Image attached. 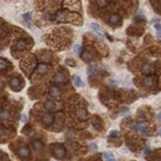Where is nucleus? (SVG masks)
<instances>
[{"instance_id": "27", "label": "nucleus", "mask_w": 161, "mask_h": 161, "mask_svg": "<svg viewBox=\"0 0 161 161\" xmlns=\"http://www.w3.org/2000/svg\"><path fill=\"white\" fill-rule=\"evenodd\" d=\"M66 63H67L68 65L71 66V67H74V66H75V61H74V60H72V59H66Z\"/></svg>"}, {"instance_id": "34", "label": "nucleus", "mask_w": 161, "mask_h": 161, "mask_svg": "<svg viewBox=\"0 0 161 161\" xmlns=\"http://www.w3.org/2000/svg\"><path fill=\"white\" fill-rule=\"evenodd\" d=\"M20 120H21V121L22 122H26L27 121V117H26V115L25 114H23L21 116V117H20Z\"/></svg>"}, {"instance_id": "2", "label": "nucleus", "mask_w": 161, "mask_h": 161, "mask_svg": "<svg viewBox=\"0 0 161 161\" xmlns=\"http://www.w3.org/2000/svg\"><path fill=\"white\" fill-rule=\"evenodd\" d=\"M10 86L13 90L14 91H19L21 88V82L19 78L17 77H13L10 80Z\"/></svg>"}, {"instance_id": "11", "label": "nucleus", "mask_w": 161, "mask_h": 161, "mask_svg": "<svg viewBox=\"0 0 161 161\" xmlns=\"http://www.w3.org/2000/svg\"><path fill=\"white\" fill-rule=\"evenodd\" d=\"M154 84V77H148L143 81V85L146 88H151Z\"/></svg>"}, {"instance_id": "22", "label": "nucleus", "mask_w": 161, "mask_h": 161, "mask_svg": "<svg viewBox=\"0 0 161 161\" xmlns=\"http://www.w3.org/2000/svg\"><path fill=\"white\" fill-rule=\"evenodd\" d=\"M97 5L100 7V8H103L105 7L106 5H107L108 4V0H95Z\"/></svg>"}, {"instance_id": "1", "label": "nucleus", "mask_w": 161, "mask_h": 161, "mask_svg": "<svg viewBox=\"0 0 161 161\" xmlns=\"http://www.w3.org/2000/svg\"><path fill=\"white\" fill-rule=\"evenodd\" d=\"M52 155L57 159H62L66 156V149L61 145H55L52 147Z\"/></svg>"}, {"instance_id": "19", "label": "nucleus", "mask_w": 161, "mask_h": 161, "mask_svg": "<svg viewBox=\"0 0 161 161\" xmlns=\"http://www.w3.org/2000/svg\"><path fill=\"white\" fill-rule=\"evenodd\" d=\"M26 47V42L25 40H20L17 45H16V48L18 51H23Z\"/></svg>"}, {"instance_id": "29", "label": "nucleus", "mask_w": 161, "mask_h": 161, "mask_svg": "<svg viewBox=\"0 0 161 161\" xmlns=\"http://www.w3.org/2000/svg\"><path fill=\"white\" fill-rule=\"evenodd\" d=\"M5 33H6V29L4 27L0 26V37L3 36L5 34Z\"/></svg>"}, {"instance_id": "15", "label": "nucleus", "mask_w": 161, "mask_h": 161, "mask_svg": "<svg viewBox=\"0 0 161 161\" xmlns=\"http://www.w3.org/2000/svg\"><path fill=\"white\" fill-rule=\"evenodd\" d=\"M74 84L77 87H84V83L81 80L80 77L78 75L74 76Z\"/></svg>"}, {"instance_id": "3", "label": "nucleus", "mask_w": 161, "mask_h": 161, "mask_svg": "<svg viewBox=\"0 0 161 161\" xmlns=\"http://www.w3.org/2000/svg\"><path fill=\"white\" fill-rule=\"evenodd\" d=\"M76 116L80 120H86L88 118V114L84 108H79L76 111Z\"/></svg>"}, {"instance_id": "26", "label": "nucleus", "mask_w": 161, "mask_h": 161, "mask_svg": "<svg viewBox=\"0 0 161 161\" xmlns=\"http://www.w3.org/2000/svg\"><path fill=\"white\" fill-rule=\"evenodd\" d=\"M0 160H8V155L2 151H0Z\"/></svg>"}, {"instance_id": "16", "label": "nucleus", "mask_w": 161, "mask_h": 161, "mask_svg": "<svg viewBox=\"0 0 161 161\" xmlns=\"http://www.w3.org/2000/svg\"><path fill=\"white\" fill-rule=\"evenodd\" d=\"M32 146L35 150H40L43 148V144L40 140H35L32 142Z\"/></svg>"}, {"instance_id": "13", "label": "nucleus", "mask_w": 161, "mask_h": 161, "mask_svg": "<svg viewBox=\"0 0 161 161\" xmlns=\"http://www.w3.org/2000/svg\"><path fill=\"white\" fill-rule=\"evenodd\" d=\"M45 108L48 111H53L55 109L56 105L52 100H47L45 103Z\"/></svg>"}, {"instance_id": "32", "label": "nucleus", "mask_w": 161, "mask_h": 161, "mask_svg": "<svg viewBox=\"0 0 161 161\" xmlns=\"http://www.w3.org/2000/svg\"><path fill=\"white\" fill-rule=\"evenodd\" d=\"M4 134H5V128L0 126V137H2Z\"/></svg>"}, {"instance_id": "5", "label": "nucleus", "mask_w": 161, "mask_h": 161, "mask_svg": "<svg viewBox=\"0 0 161 161\" xmlns=\"http://www.w3.org/2000/svg\"><path fill=\"white\" fill-rule=\"evenodd\" d=\"M18 154L23 158H26L30 155V151L27 147H22L18 150Z\"/></svg>"}, {"instance_id": "24", "label": "nucleus", "mask_w": 161, "mask_h": 161, "mask_svg": "<svg viewBox=\"0 0 161 161\" xmlns=\"http://www.w3.org/2000/svg\"><path fill=\"white\" fill-rule=\"evenodd\" d=\"M96 70L95 68H93L92 67H89L88 68H87V74L89 75V76H94V75H95L96 74Z\"/></svg>"}, {"instance_id": "12", "label": "nucleus", "mask_w": 161, "mask_h": 161, "mask_svg": "<svg viewBox=\"0 0 161 161\" xmlns=\"http://www.w3.org/2000/svg\"><path fill=\"white\" fill-rule=\"evenodd\" d=\"M37 72L40 74H46L47 71H48V67L45 64L41 63V64L38 65V66L37 68Z\"/></svg>"}, {"instance_id": "36", "label": "nucleus", "mask_w": 161, "mask_h": 161, "mask_svg": "<svg viewBox=\"0 0 161 161\" xmlns=\"http://www.w3.org/2000/svg\"><path fill=\"white\" fill-rule=\"evenodd\" d=\"M158 134H159V135H160V137H161V128H160V130H159V131H158Z\"/></svg>"}, {"instance_id": "18", "label": "nucleus", "mask_w": 161, "mask_h": 161, "mask_svg": "<svg viewBox=\"0 0 161 161\" xmlns=\"http://www.w3.org/2000/svg\"><path fill=\"white\" fill-rule=\"evenodd\" d=\"M120 22V17L118 15H112L110 16V22L112 25H118Z\"/></svg>"}, {"instance_id": "30", "label": "nucleus", "mask_w": 161, "mask_h": 161, "mask_svg": "<svg viewBox=\"0 0 161 161\" xmlns=\"http://www.w3.org/2000/svg\"><path fill=\"white\" fill-rule=\"evenodd\" d=\"M121 113L122 114H128L129 113V109L126 108V107H124V108H122V110H121Z\"/></svg>"}, {"instance_id": "28", "label": "nucleus", "mask_w": 161, "mask_h": 161, "mask_svg": "<svg viewBox=\"0 0 161 161\" xmlns=\"http://www.w3.org/2000/svg\"><path fill=\"white\" fill-rule=\"evenodd\" d=\"M118 135H119V131H116V130H113V131H111L110 133V137L112 138L116 137Z\"/></svg>"}, {"instance_id": "8", "label": "nucleus", "mask_w": 161, "mask_h": 161, "mask_svg": "<svg viewBox=\"0 0 161 161\" xmlns=\"http://www.w3.org/2000/svg\"><path fill=\"white\" fill-rule=\"evenodd\" d=\"M65 75H64V74L63 73H62V72H60V71H59L56 74H55V81L56 82H58V83H60V82H64L65 81Z\"/></svg>"}, {"instance_id": "10", "label": "nucleus", "mask_w": 161, "mask_h": 161, "mask_svg": "<svg viewBox=\"0 0 161 161\" xmlns=\"http://www.w3.org/2000/svg\"><path fill=\"white\" fill-rule=\"evenodd\" d=\"M9 67V62H8L6 59L0 58V72L6 70Z\"/></svg>"}, {"instance_id": "21", "label": "nucleus", "mask_w": 161, "mask_h": 161, "mask_svg": "<svg viewBox=\"0 0 161 161\" xmlns=\"http://www.w3.org/2000/svg\"><path fill=\"white\" fill-rule=\"evenodd\" d=\"M23 19L25 22V23L28 25V26H31V13H26L23 15Z\"/></svg>"}, {"instance_id": "31", "label": "nucleus", "mask_w": 161, "mask_h": 161, "mask_svg": "<svg viewBox=\"0 0 161 161\" xmlns=\"http://www.w3.org/2000/svg\"><path fill=\"white\" fill-rule=\"evenodd\" d=\"M80 46L78 45V44H76V45H75L74 46V51L75 52V53H78L79 51H80Z\"/></svg>"}, {"instance_id": "14", "label": "nucleus", "mask_w": 161, "mask_h": 161, "mask_svg": "<svg viewBox=\"0 0 161 161\" xmlns=\"http://www.w3.org/2000/svg\"><path fill=\"white\" fill-rule=\"evenodd\" d=\"M49 93L54 97H58L60 95V91L57 87H51L49 88Z\"/></svg>"}, {"instance_id": "33", "label": "nucleus", "mask_w": 161, "mask_h": 161, "mask_svg": "<svg viewBox=\"0 0 161 161\" xmlns=\"http://www.w3.org/2000/svg\"><path fill=\"white\" fill-rule=\"evenodd\" d=\"M109 83H110V85H116L118 84L117 81L114 80H112V79L109 80Z\"/></svg>"}, {"instance_id": "4", "label": "nucleus", "mask_w": 161, "mask_h": 161, "mask_svg": "<svg viewBox=\"0 0 161 161\" xmlns=\"http://www.w3.org/2000/svg\"><path fill=\"white\" fill-rule=\"evenodd\" d=\"M53 120H54V117L53 116L49 114H45L42 117V121L44 124H46L47 126H49L51 125L52 123H53Z\"/></svg>"}, {"instance_id": "6", "label": "nucleus", "mask_w": 161, "mask_h": 161, "mask_svg": "<svg viewBox=\"0 0 161 161\" xmlns=\"http://www.w3.org/2000/svg\"><path fill=\"white\" fill-rule=\"evenodd\" d=\"M136 129L139 131L140 133H142V134H146V135H147V134L149 133V131H148V128L146 126V124H144V123H139L137 125H136Z\"/></svg>"}, {"instance_id": "25", "label": "nucleus", "mask_w": 161, "mask_h": 161, "mask_svg": "<svg viewBox=\"0 0 161 161\" xmlns=\"http://www.w3.org/2000/svg\"><path fill=\"white\" fill-rule=\"evenodd\" d=\"M90 28H92V30H94V31H99V30L100 29V26H99V25L95 22L91 23V25H90Z\"/></svg>"}, {"instance_id": "7", "label": "nucleus", "mask_w": 161, "mask_h": 161, "mask_svg": "<svg viewBox=\"0 0 161 161\" xmlns=\"http://www.w3.org/2000/svg\"><path fill=\"white\" fill-rule=\"evenodd\" d=\"M92 126L96 130L101 131V129H102V123L100 122V118L99 117H97V116L95 117V118H94V120L92 121Z\"/></svg>"}, {"instance_id": "17", "label": "nucleus", "mask_w": 161, "mask_h": 161, "mask_svg": "<svg viewBox=\"0 0 161 161\" xmlns=\"http://www.w3.org/2000/svg\"><path fill=\"white\" fill-rule=\"evenodd\" d=\"M10 117V111L8 109H3L0 111V118L2 120H8Z\"/></svg>"}, {"instance_id": "20", "label": "nucleus", "mask_w": 161, "mask_h": 161, "mask_svg": "<svg viewBox=\"0 0 161 161\" xmlns=\"http://www.w3.org/2000/svg\"><path fill=\"white\" fill-rule=\"evenodd\" d=\"M103 157L106 160L114 161L116 160L114 155H113L111 153H108V152H104V153H103Z\"/></svg>"}, {"instance_id": "35", "label": "nucleus", "mask_w": 161, "mask_h": 161, "mask_svg": "<svg viewBox=\"0 0 161 161\" xmlns=\"http://www.w3.org/2000/svg\"><path fill=\"white\" fill-rule=\"evenodd\" d=\"M157 117H158V119H159V120H160L161 121V112L160 113V114H158Z\"/></svg>"}, {"instance_id": "23", "label": "nucleus", "mask_w": 161, "mask_h": 161, "mask_svg": "<svg viewBox=\"0 0 161 161\" xmlns=\"http://www.w3.org/2000/svg\"><path fill=\"white\" fill-rule=\"evenodd\" d=\"M154 28L157 31V35L158 37L161 38V25L160 23H157L154 25Z\"/></svg>"}, {"instance_id": "9", "label": "nucleus", "mask_w": 161, "mask_h": 161, "mask_svg": "<svg viewBox=\"0 0 161 161\" xmlns=\"http://www.w3.org/2000/svg\"><path fill=\"white\" fill-rule=\"evenodd\" d=\"M81 58L84 61L87 62H89L90 60H92V54L89 51H84L83 54H81Z\"/></svg>"}]
</instances>
